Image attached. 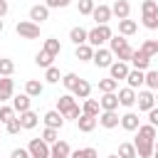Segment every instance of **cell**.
Masks as SVG:
<instances>
[{
    "label": "cell",
    "instance_id": "15",
    "mask_svg": "<svg viewBox=\"0 0 158 158\" xmlns=\"http://www.w3.org/2000/svg\"><path fill=\"white\" fill-rule=\"evenodd\" d=\"M136 96H138V91H136V89L123 86V89L118 91V104H121V106H126V109H131V106L136 104Z\"/></svg>",
    "mask_w": 158,
    "mask_h": 158
},
{
    "label": "cell",
    "instance_id": "52",
    "mask_svg": "<svg viewBox=\"0 0 158 158\" xmlns=\"http://www.w3.org/2000/svg\"><path fill=\"white\" fill-rule=\"evenodd\" d=\"M7 10H10V2H7V0H0V17H5Z\"/></svg>",
    "mask_w": 158,
    "mask_h": 158
},
{
    "label": "cell",
    "instance_id": "29",
    "mask_svg": "<svg viewBox=\"0 0 158 158\" xmlns=\"http://www.w3.org/2000/svg\"><path fill=\"white\" fill-rule=\"evenodd\" d=\"M136 30H138L136 20H118V35L131 37V35H136Z\"/></svg>",
    "mask_w": 158,
    "mask_h": 158
},
{
    "label": "cell",
    "instance_id": "39",
    "mask_svg": "<svg viewBox=\"0 0 158 158\" xmlns=\"http://www.w3.org/2000/svg\"><path fill=\"white\" fill-rule=\"evenodd\" d=\"M138 49H141V52H146V54H148L151 59H153V57L158 54V44H156V40H143V44H141Z\"/></svg>",
    "mask_w": 158,
    "mask_h": 158
},
{
    "label": "cell",
    "instance_id": "53",
    "mask_svg": "<svg viewBox=\"0 0 158 158\" xmlns=\"http://www.w3.org/2000/svg\"><path fill=\"white\" fill-rule=\"evenodd\" d=\"M2 30H5V22H2V17H0V35H2Z\"/></svg>",
    "mask_w": 158,
    "mask_h": 158
},
{
    "label": "cell",
    "instance_id": "20",
    "mask_svg": "<svg viewBox=\"0 0 158 158\" xmlns=\"http://www.w3.org/2000/svg\"><path fill=\"white\" fill-rule=\"evenodd\" d=\"M30 106H32V96H27V94L12 96V109H15L17 114H25V111H30Z\"/></svg>",
    "mask_w": 158,
    "mask_h": 158
},
{
    "label": "cell",
    "instance_id": "21",
    "mask_svg": "<svg viewBox=\"0 0 158 158\" xmlns=\"http://www.w3.org/2000/svg\"><path fill=\"white\" fill-rule=\"evenodd\" d=\"M96 123H99V118L86 116V114H81V116L77 118V126H79V131H81V133H91V131L96 128Z\"/></svg>",
    "mask_w": 158,
    "mask_h": 158
},
{
    "label": "cell",
    "instance_id": "23",
    "mask_svg": "<svg viewBox=\"0 0 158 158\" xmlns=\"http://www.w3.org/2000/svg\"><path fill=\"white\" fill-rule=\"evenodd\" d=\"M42 91H44V86H42L40 79H27V81H25V94H27V96L37 99V96H42Z\"/></svg>",
    "mask_w": 158,
    "mask_h": 158
},
{
    "label": "cell",
    "instance_id": "45",
    "mask_svg": "<svg viewBox=\"0 0 158 158\" xmlns=\"http://www.w3.org/2000/svg\"><path fill=\"white\" fill-rule=\"evenodd\" d=\"M5 131H7L10 136H15V133H20V131H22V123H20V116H15L12 121H7V123H5Z\"/></svg>",
    "mask_w": 158,
    "mask_h": 158
},
{
    "label": "cell",
    "instance_id": "19",
    "mask_svg": "<svg viewBox=\"0 0 158 158\" xmlns=\"http://www.w3.org/2000/svg\"><path fill=\"white\" fill-rule=\"evenodd\" d=\"M12 91H15V81L10 77H0V104L12 99Z\"/></svg>",
    "mask_w": 158,
    "mask_h": 158
},
{
    "label": "cell",
    "instance_id": "10",
    "mask_svg": "<svg viewBox=\"0 0 158 158\" xmlns=\"http://www.w3.org/2000/svg\"><path fill=\"white\" fill-rule=\"evenodd\" d=\"M42 121H44V126H47V128H57V131H59V128L64 126V121H67V118H64L57 109H52V111H47V114L42 116Z\"/></svg>",
    "mask_w": 158,
    "mask_h": 158
},
{
    "label": "cell",
    "instance_id": "24",
    "mask_svg": "<svg viewBox=\"0 0 158 158\" xmlns=\"http://www.w3.org/2000/svg\"><path fill=\"white\" fill-rule=\"evenodd\" d=\"M81 114L99 118V114H101V104H99L96 99H84V104H81Z\"/></svg>",
    "mask_w": 158,
    "mask_h": 158
},
{
    "label": "cell",
    "instance_id": "49",
    "mask_svg": "<svg viewBox=\"0 0 158 158\" xmlns=\"http://www.w3.org/2000/svg\"><path fill=\"white\" fill-rule=\"evenodd\" d=\"M10 158H32V156H30L27 148H15V151L10 153Z\"/></svg>",
    "mask_w": 158,
    "mask_h": 158
},
{
    "label": "cell",
    "instance_id": "16",
    "mask_svg": "<svg viewBox=\"0 0 158 158\" xmlns=\"http://www.w3.org/2000/svg\"><path fill=\"white\" fill-rule=\"evenodd\" d=\"M74 106H77V96H74V94H64V96H59V99H57V111H59L62 116H64V114H69Z\"/></svg>",
    "mask_w": 158,
    "mask_h": 158
},
{
    "label": "cell",
    "instance_id": "11",
    "mask_svg": "<svg viewBox=\"0 0 158 158\" xmlns=\"http://www.w3.org/2000/svg\"><path fill=\"white\" fill-rule=\"evenodd\" d=\"M121 123V116L116 114V111H101L99 114V126H104V128H116Z\"/></svg>",
    "mask_w": 158,
    "mask_h": 158
},
{
    "label": "cell",
    "instance_id": "14",
    "mask_svg": "<svg viewBox=\"0 0 158 158\" xmlns=\"http://www.w3.org/2000/svg\"><path fill=\"white\" fill-rule=\"evenodd\" d=\"M30 20H32L35 25L49 20V7H47V5H32V7H30Z\"/></svg>",
    "mask_w": 158,
    "mask_h": 158
},
{
    "label": "cell",
    "instance_id": "28",
    "mask_svg": "<svg viewBox=\"0 0 158 158\" xmlns=\"http://www.w3.org/2000/svg\"><path fill=\"white\" fill-rule=\"evenodd\" d=\"M20 123H22V128H27V131H30V128H35V126L40 123V116H37V114L30 109V111L20 114Z\"/></svg>",
    "mask_w": 158,
    "mask_h": 158
},
{
    "label": "cell",
    "instance_id": "5",
    "mask_svg": "<svg viewBox=\"0 0 158 158\" xmlns=\"http://www.w3.org/2000/svg\"><path fill=\"white\" fill-rule=\"evenodd\" d=\"M136 104H138V111H151V109H156V94L151 91V89H143V91H138V96H136Z\"/></svg>",
    "mask_w": 158,
    "mask_h": 158
},
{
    "label": "cell",
    "instance_id": "58",
    "mask_svg": "<svg viewBox=\"0 0 158 158\" xmlns=\"http://www.w3.org/2000/svg\"><path fill=\"white\" fill-rule=\"evenodd\" d=\"M156 44H158V40H156Z\"/></svg>",
    "mask_w": 158,
    "mask_h": 158
},
{
    "label": "cell",
    "instance_id": "40",
    "mask_svg": "<svg viewBox=\"0 0 158 158\" xmlns=\"http://www.w3.org/2000/svg\"><path fill=\"white\" fill-rule=\"evenodd\" d=\"M62 77H64V74H59V69H57V67L44 69V81H47V84H57V81H62Z\"/></svg>",
    "mask_w": 158,
    "mask_h": 158
},
{
    "label": "cell",
    "instance_id": "59",
    "mask_svg": "<svg viewBox=\"0 0 158 158\" xmlns=\"http://www.w3.org/2000/svg\"><path fill=\"white\" fill-rule=\"evenodd\" d=\"M0 126H2V123H0Z\"/></svg>",
    "mask_w": 158,
    "mask_h": 158
},
{
    "label": "cell",
    "instance_id": "50",
    "mask_svg": "<svg viewBox=\"0 0 158 158\" xmlns=\"http://www.w3.org/2000/svg\"><path fill=\"white\" fill-rule=\"evenodd\" d=\"M148 123H151V126H156V128H158V106H156V109H151V111H148Z\"/></svg>",
    "mask_w": 158,
    "mask_h": 158
},
{
    "label": "cell",
    "instance_id": "54",
    "mask_svg": "<svg viewBox=\"0 0 158 158\" xmlns=\"http://www.w3.org/2000/svg\"><path fill=\"white\" fill-rule=\"evenodd\" d=\"M106 158H118V153H114V156H106Z\"/></svg>",
    "mask_w": 158,
    "mask_h": 158
},
{
    "label": "cell",
    "instance_id": "41",
    "mask_svg": "<svg viewBox=\"0 0 158 158\" xmlns=\"http://www.w3.org/2000/svg\"><path fill=\"white\" fill-rule=\"evenodd\" d=\"M42 141H44V143H49V146H54V143L59 141V131H57V128H47V126H44V131H42Z\"/></svg>",
    "mask_w": 158,
    "mask_h": 158
},
{
    "label": "cell",
    "instance_id": "6",
    "mask_svg": "<svg viewBox=\"0 0 158 158\" xmlns=\"http://www.w3.org/2000/svg\"><path fill=\"white\" fill-rule=\"evenodd\" d=\"M133 146H136V153H138V158H153V153H156V141L136 138V141H133Z\"/></svg>",
    "mask_w": 158,
    "mask_h": 158
},
{
    "label": "cell",
    "instance_id": "42",
    "mask_svg": "<svg viewBox=\"0 0 158 158\" xmlns=\"http://www.w3.org/2000/svg\"><path fill=\"white\" fill-rule=\"evenodd\" d=\"M42 49H47L49 54H54V57H57V54L62 52V44H59V40L49 37V40H44V47H42Z\"/></svg>",
    "mask_w": 158,
    "mask_h": 158
},
{
    "label": "cell",
    "instance_id": "3",
    "mask_svg": "<svg viewBox=\"0 0 158 158\" xmlns=\"http://www.w3.org/2000/svg\"><path fill=\"white\" fill-rule=\"evenodd\" d=\"M27 151H30V156H32V158H49L52 146H49V143H44L42 138H32V141L27 143Z\"/></svg>",
    "mask_w": 158,
    "mask_h": 158
},
{
    "label": "cell",
    "instance_id": "22",
    "mask_svg": "<svg viewBox=\"0 0 158 158\" xmlns=\"http://www.w3.org/2000/svg\"><path fill=\"white\" fill-rule=\"evenodd\" d=\"M69 40L79 47V44H86L89 42V30H84V27H72L69 30Z\"/></svg>",
    "mask_w": 158,
    "mask_h": 158
},
{
    "label": "cell",
    "instance_id": "55",
    "mask_svg": "<svg viewBox=\"0 0 158 158\" xmlns=\"http://www.w3.org/2000/svg\"><path fill=\"white\" fill-rule=\"evenodd\" d=\"M153 94H156V106H158V91H153Z\"/></svg>",
    "mask_w": 158,
    "mask_h": 158
},
{
    "label": "cell",
    "instance_id": "13",
    "mask_svg": "<svg viewBox=\"0 0 158 158\" xmlns=\"http://www.w3.org/2000/svg\"><path fill=\"white\" fill-rule=\"evenodd\" d=\"M111 12H114L118 20H128V15H131V2H128V0H114Z\"/></svg>",
    "mask_w": 158,
    "mask_h": 158
},
{
    "label": "cell",
    "instance_id": "36",
    "mask_svg": "<svg viewBox=\"0 0 158 158\" xmlns=\"http://www.w3.org/2000/svg\"><path fill=\"white\" fill-rule=\"evenodd\" d=\"M138 138L156 141V126H151V123H141V126H138Z\"/></svg>",
    "mask_w": 158,
    "mask_h": 158
},
{
    "label": "cell",
    "instance_id": "27",
    "mask_svg": "<svg viewBox=\"0 0 158 158\" xmlns=\"http://www.w3.org/2000/svg\"><path fill=\"white\" fill-rule=\"evenodd\" d=\"M52 62H54V54H49L47 49H40V52H37V57H35V64H37V67H42V69L54 67Z\"/></svg>",
    "mask_w": 158,
    "mask_h": 158
},
{
    "label": "cell",
    "instance_id": "2",
    "mask_svg": "<svg viewBox=\"0 0 158 158\" xmlns=\"http://www.w3.org/2000/svg\"><path fill=\"white\" fill-rule=\"evenodd\" d=\"M15 32H17L22 40H37V37H40V25H35L32 20H17Z\"/></svg>",
    "mask_w": 158,
    "mask_h": 158
},
{
    "label": "cell",
    "instance_id": "12",
    "mask_svg": "<svg viewBox=\"0 0 158 158\" xmlns=\"http://www.w3.org/2000/svg\"><path fill=\"white\" fill-rule=\"evenodd\" d=\"M138 126H141V118H138L136 111H126L121 116V128L123 131H138Z\"/></svg>",
    "mask_w": 158,
    "mask_h": 158
},
{
    "label": "cell",
    "instance_id": "44",
    "mask_svg": "<svg viewBox=\"0 0 158 158\" xmlns=\"http://www.w3.org/2000/svg\"><path fill=\"white\" fill-rule=\"evenodd\" d=\"M94 7H96V2H94V0H79V5H77L79 15H91V12H94Z\"/></svg>",
    "mask_w": 158,
    "mask_h": 158
},
{
    "label": "cell",
    "instance_id": "47",
    "mask_svg": "<svg viewBox=\"0 0 158 158\" xmlns=\"http://www.w3.org/2000/svg\"><path fill=\"white\" fill-rule=\"evenodd\" d=\"M141 12H158V2L156 0H143L141 2Z\"/></svg>",
    "mask_w": 158,
    "mask_h": 158
},
{
    "label": "cell",
    "instance_id": "46",
    "mask_svg": "<svg viewBox=\"0 0 158 158\" xmlns=\"http://www.w3.org/2000/svg\"><path fill=\"white\" fill-rule=\"evenodd\" d=\"M15 118V109L12 106H0V123H7Z\"/></svg>",
    "mask_w": 158,
    "mask_h": 158
},
{
    "label": "cell",
    "instance_id": "30",
    "mask_svg": "<svg viewBox=\"0 0 158 158\" xmlns=\"http://www.w3.org/2000/svg\"><path fill=\"white\" fill-rule=\"evenodd\" d=\"M72 94H74L77 99H81V101L89 99V94H91V84H89L86 79H79V84H77V89H74Z\"/></svg>",
    "mask_w": 158,
    "mask_h": 158
},
{
    "label": "cell",
    "instance_id": "32",
    "mask_svg": "<svg viewBox=\"0 0 158 158\" xmlns=\"http://www.w3.org/2000/svg\"><path fill=\"white\" fill-rule=\"evenodd\" d=\"M118 158H138L136 146H133V143H128V141L118 143Z\"/></svg>",
    "mask_w": 158,
    "mask_h": 158
},
{
    "label": "cell",
    "instance_id": "26",
    "mask_svg": "<svg viewBox=\"0 0 158 158\" xmlns=\"http://www.w3.org/2000/svg\"><path fill=\"white\" fill-rule=\"evenodd\" d=\"M74 57L79 59V62H91L94 59V47L86 42V44H79L77 47V52H74Z\"/></svg>",
    "mask_w": 158,
    "mask_h": 158
},
{
    "label": "cell",
    "instance_id": "38",
    "mask_svg": "<svg viewBox=\"0 0 158 158\" xmlns=\"http://www.w3.org/2000/svg\"><path fill=\"white\" fill-rule=\"evenodd\" d=\"M69 158H99V153H96V148H77V151H72V156Z\"/></svg>",
    "mask_w": 158,
    "mask_h": 158
},
{
    "label": "cell",
    "instance_id": "33",
    "mask_svg": "<svg viewBox=\"0 0 158 158\" xmlns=\"http://www.w3.org/2000/svg\"><path fill=\"white\" fill-rule=\"evenodd\" d=\"M133 47L131 44H123V47H118V49H114V57H118V62H131V57H133Z\"/></svg>",
    "mask_w": 158,
    "mask_h": 158
},
{
    "label": "cell",
    "instance_id": "48",
    "mask_svg": "<svg viewBox=\"0 0 158 158\" xmlns=\"http://www.w3.org/2000/svg\"><path fill=\"white\" fill-rule=\"evenodd\" d=\"M72 0H44V5L49 7V10H59V7H67Z\"/></svg>",
    "mask_w": 158,
    "mask_h": 158
},
{
    "label": "cell",
    "instance_id": "9",
    "mask_svg": "<svg viewBox=\"0 0 158 158\" xmlns=\"http://www.w3.org/2000/svg\"><path fill=\"white\" fill-rule=\"evenodd\" d=\"M128 72H131L128 62H118V59H116V62L109 67V77H111V79H116V81L126 79V77H128Z\"/></svg>",
    "mask_w": 158,
    "mask_h": 158
},
{
    "label": "cell",
    "instance_id": "4",
    "mask_svg": "<svg viewBox=\"0 0 158 158\" xmlns=\"http://www.w3.org/2000/svg\"><path fill=\"white\" fill-rule=\"evenodd\" d=\"M96 67H101V69H109L111 64H114V52L109 49V47H99V49H94V59H91Z\"/></svg>",
    "mask_w": 158,
    "mask_h": 158
},
{
    "label": "cell",
    "instance_id": "31",
    "mask_svg": "<svg viewBox=\"0 0 158 158\" xmlns=\"http://www.w3.org/2000/svg\"><path fill=\"white\" fill-rule=\"evenodd\" d=\"M141 22L146 30H158V12H141Z\"/></svg>",
    "mask_w": 158,
    "mask_h": 158
},
{
    "label": "cell",
    "instance_id": "57",
    "mask_svg": "<svg viewBox=\"0 0 158 158\" xmlns=\"http://www.w3.org/2000/svg\"><path fill=\"white\" fill-rule=\"evenodd\" d=\"M153 158H158V151H156V153H153Z\"/></svg>",
    "mask_w": 158,
    "mask_h": 158
},
{
    "label": "cell",
    "instance_id": "35",
    "mask_svg": "<svg viewBox=\"0 0 158 158\" xmlns=\"http://www.w3.org/2000/svg\"><path fill=\"white\" fill-rule=\"evenodd\" d=\"M79 79H81V77H77L74 72H67V74L62 77V84H64V89H67V91H74V89H77V84H79Z\"/></svg>",
    "mask_w": 158,
    "mask_h": 158
},
{
    "label": "cell",
    "instance_id": "17",
    "mask_svg": "<svg viewBox=\"0 0 158 158\" xmlns=\"http://www.w3.org/2000/svg\"><path fill=\"white\" fill-rule=\"evenodd\" d=\"M126 84H128L131 89H141V86L146 84V72H141V69H131L128 77H126Z\"/></svg>",
    "mask_w": 158,
    "mask_h": 158
},
{
    "label": "cell",
    "instance_id": "8",
    "mask_svg": "<svg viewBox=\"0 0 158 158\" xmlns=\"http://www.w3.org/2000/svg\"><path fill=\"white\" fill-rule=\"evenodd\" d=\"M128 64H131L133 69H141V72H148V69H151V57H148L146 52H141V49H136Z\"/></svg>",
    "mask_w": 158,
    "mask_h": 158
},
{
    "label": "cell",
    "instance_id": "37",
    "mask_svg": "<svg viewBox=\"0 0 158 158\" xmlns=\"http://www.w3.org/2000/svg\"><path fill=\"white\" fill-rule=\"evenodd\" d=\"M15 72V62L7 57H0V77H12Z\"/></svg>",
    "mask_w": 158,
    "mask_h": 158
},
{
    "label": "cell",
    "instance_id": "1",
    "mask_svg": "<svg viewBox=\"0 0 158 158\" xmlns=\"http://www.w3.org/2000/svg\"><path fill=\"white\" fill-rule=\"evenodd\" d=\"M111 37H114V32H111V27H109V25H96V27H91V30H89V44H91L94 49L104 47Z\"/></svg>",
    "mask_w": 158,
    "mask_h": 158
},
{
    "label": "cell",
    "instance_id": "56",
    "mask_svg": "<svg viewBox=\"0 0 158 158\" xmlns=\"http://www.w3.org/2000/svg\"><path fill=\"white\" fill-rule=\"evenodd\" d=\"M156 151H158V138H156Z\"/></svg>",
    "mask_w": 158,
    "mask_h": 158
},
{
    "label": "cell",
    "instance_id": "43",
    "mask_svg": "<svg viewBox=\"0 0 158 158\" xmlns=\"http://www.w3.org/2000/svg\"><path fill=\"white\" fill-rule=\"evenodd\" d=\"M146 86H148L151 91H158V72H156V69H148V72H146Z\"/></svg>",
    "mask_w": 158,
    "mask_h": 158
},
{
    "label": "cell",
    "instance_id": "25",
    "mask_svg": "<svg viewBox=\"0 0 158 158\" xmlns=\"http://www.w3.org/2000/svg\"><path fill=\"white\" fill-rule=\"evenodd\" d=\"M69 156H72V148H69V143H67V141H57V143L52 146L49 158H69Z\"/></svg>",
    "mask_w": 158,
    "mask_h": 158
},
{
    "label": "cell",
    "instance_id": "34",
    "mask_svg": "<svg viewBox=\"0 0 158 158\" xmlns=\"http://www.w3.org/2000/svg\"><path fill=\"white\" fill-rule=\"evenodd\" d=\"M116 86H118V81H116V79H111V77L99 79V91H101V94H114V91H116Z\"/></svg>",
    "mask_w": 158,
    "mask_h": 158
},
{
    "label": "cell",
    "instance_id": "18",
    "mask_svg": "<svg viewBox=\"0 0 158 158\" xmlns=\"http://www.w3.org/2000/svg\"><path fill=\"white\" fill-rule=\"evenodd\" d=\"M99 104H101V111H118V94L114 91V94H104L101 99H99Z\"/></svg>",
    "mask_w": 158,
    "mask_h": 158
},
{
    "label": "cell",
    "instance_id": "51",
    "mask_svg": "<svg viewBox=\"0 0 158 158\" xmlns=\"http://www.w3.org/2000/svg\"><path fill=\"white\" fill-rule=\"evenodd\" d=\"M79 116H81V109H79V106H74L69 114H64V118H72V121H77Z\"/></svg>",
    "mask_w": 158,
    "mask_h": 158
},
{
    "label": "cell",
    "instance_id": "7",
    "mask_svg": "<svg viewBox=\"0 0 158 158\" xmlns=\"http://www.w3.org/2000/svg\"><path fill=\"white\" fill-rule=\"evenodd\" d=\"M111 5H104V2H99L96 7H94V12H91V17H94V22L96 25H109V20H111Z\"/></svg>",
    "mask_w": 158,
    "mask_h": 158
}]
</instances>
